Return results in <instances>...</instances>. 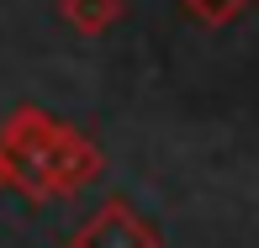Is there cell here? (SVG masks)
<instances>
[{
  "label": "cell",
  "mask_w": 259,
  "mask_h": 248,
  "mask_svg": "<svg viewBox=\"0 0 259 248\" xmlns=\"http://www.w3.org/2000/svg\"><path fill=\"white\" fill-rule=\"evenodd\" d=\"M0 143L16 153L21 164V195L32 201H64L79 195L85 185L101 180L106 159L96 148V137H85L79 127L58 122L42 106H16V111L0 116Z\"/></svg>",
  "instance_id": "obj_1"
},
{
  "label": "cell",
  "mask_w": 259,
  "mask_h": 248,
  "mask_svg": "<svg viewBox=\"0 0 259 248\" xmlns=\"http://www.w3.org/2000/svg\"><path fill=\"white\" fill-rule=\"evenodd\" d=\"M69 248H164V238L133 201L111 195L90 211V222L69 238Z\"/></svg>",
  "instance_id": "obj_2"
},
{
  "label": "cell",
  "mask_w": 259,
  "mask_h": 248,
  "mask_svg": "<svg viewBox=\"0 0 259 248\" xmlns=\"http://www.w3.org/2000/svg\"><path fill=\"white\" fill-rule=\"evenodd\" d=\"M127 16V0H58V21L79 37H106Z\"/></svg>",
  "instance_id": "obj_3"
},
{
  "label": "cell",
  "mask_w": 259,
  "mask_h": 248,
  "mask_svg": "<svg viewBox=\"0 0 259 248\" xmlns=\"http://www.w3.org/2000/svg\"><path fill=\"white\" fill-rule=\"evenodd\" d=\"M249 6H259V0H180V11L196 27H206V32H222V27H233V21H243Z\"/></svg>",
  "instance_id": "obj_4"
},
{
  "label": "cell",
  "mask_w": 259,
  "mask_h": 248,
  "mask_svg": "<svg viewBox=\"0 0 259 248\" xmlns=\"http://www.w3.org/2000/svg\"><path fill=\"white\" fill-rule=\"evenodd\" d=\"M6 190H21V164H16V153L0 143V195Z\"/></svg>",
  "instance_id": "obj_5"
}]
</instances>
